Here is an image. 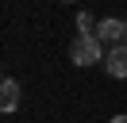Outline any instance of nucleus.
<instances>
[{"label":"nucleus","mask_w":127,"mask_h":123,"mask_svg":"<svg viewBox=\"0 0 127 123\" xmlns=\"http://www.w3.org/2000/svg\"><path fill=\"white\" fill-rule=\"evenodd\" d=\"M96 38H100V42L119 46V42H123V19H100V27H96Z\"/></svg>","instance_id":"7ed1b4c3"},{"label":"nucleus","mask_w":127,"mask_h":123,"mask_svg":"<svg viewBox=\"0 0 127 123\" xmlns=\"http://www.w3.org/2000/svg\"><path fill=\"white\" fill-rule=\"evenodd\" d=\"M112 123H127V115H116V119H112Z\"/></svg>","instance_id":"423d86ee"},{"label":"nucleus","mask_w":127,"mask_h":123,"mask_svg":"<svg viewBox=\"0 0 127 123\" xmlns=\"http://www.w3.org/2000/svg\"><path fill=\"white\" fill-rule=\"evenodd\" d=\"M104 58H108V54H104V42H100V38H96V35H77V38H73V46H69V62H73V65H96V62H104Z\"/></svg>","instance_id":"f257e3e1"},{"label":"nucleus","mask_w":127,"mask_h":123,"mask_svg":"<svg viewBox=\"0 0 127 123\" xmlns=\"http://www.w3.org/2000/svg\"><path fill=\"white\" fill-rule=\"evenodd\" d=\"M104 69H108L116 81H123V77H127V42H119V46H112V50H108Z\"/></svg>","instance_id":"f03ea898"},{"label":"nucleus","mask_w":127,"mask_h":123,"mask_svg":"<svg viewBox=\"0 0 127 123\" xmlns=\"http://www.w3.org/2000/svg\"><path fill=\"white\" fill-rule=\"evenodd\" d=\"M123 42H127V19H123Z\"/></svg>","instance_id":"0eeeda50"},{"label":"nucleus","mask_w":127,"mask_h":123,"mask_svg":"<svg viewBox=\"0 0 127 123\" xmlns=\"http://www.w3.org/2000/svg\"><path fill=\"white\" fill-rule=\"evenodd\" d=\"M0 108L4 112H16L19 108V85L12 77H4V85H0Z\"/></svg>","instance_id":"20e7f679"},{"label":"nucleus","mask_w":127,"mask_h":123,"mask_svg":"<svg viewBox=\"0 0 127 123\" xmlns=\"http://www.w3.org/2000/svg\"><path fill=\"white\" fill-rule=\"evenodd\" d=\"M77 27H81V35H96L100 23L93 19V12H77Z\"/></svg>","instance_id":"39448f33"}]
</instances>
